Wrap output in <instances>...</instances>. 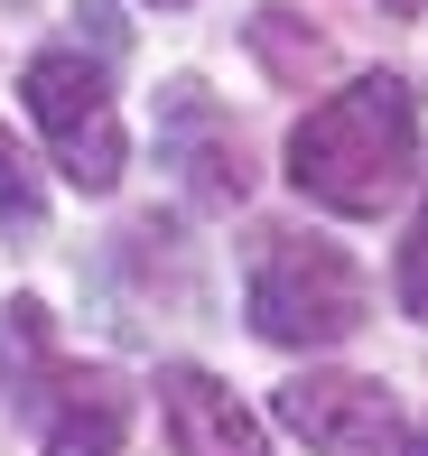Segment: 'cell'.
Masks as SVG:
<instances>
[{
    "label": "cell",
    "mask_w": 428,
    "mask_h": 456,
    "mask_svg": "<svg viewBox=\"0 0 428 456\" xmlns=\"http://www.w3.org/2000/svg\"><path fill=\"white\" fill-rule=\"evenodd\" d=\"M252 47L271 56L279 85H308V75L326 66V37H298V28H289V10H261V19H252Z\"/></svg>",
    "instance_id": "8"
},
{
    "label": "cell",
    "mask_w": 428,
    "mask_h": 456,
    "mask_svg": "<svg viewBox=\"0 0 428 456\" xmlns=\"http://www.w3.org/2000/svg\"><path fill=\"white\" fill-rule=\"evenodd\" d=\"M419 456H428V438H419Z\"/></svg>",
    "instance_id": "13"
},
{
    "label": "cell",
    "mask_w": 428,
    "mask_h": 456,
    "mask_svg": "<svg viewBox=\"0 0 428 456\" xmlns=\"http://www.w3.org/2000/svg\"><path fill=\"white\" fill-rule=\"evenodd\" d=\"M242 307H252V336H261V345L326 354V345H344V336L363 326L373 289H363V271H354L344 242H326V233H261Z\"/></svg>",
    "instance_id": "2"
},
{
    "label": "cell",
    "mask_w": 428,
    "mask_h": 456,
    "mask_svg": "<svg viewBox=\"0 0 428 456\" xmlns=\"http://www.w3.org/2000/svg\"><path fill=\"white\" fill-rule=\"evenodd\" d=\"M158 10H187V0H158Z\"/></svg>",
    "instance_id": "11"
},
{
    "label": "cell",
    "mask_w": 428,
    "mask_h": 456,
    "mask_svg": "<svg viewBox=\"0 0 428 456\" xmlns=\"http://www.w3.org/2000/svg\"><path fill=\"white\" fill-rule=\"evenodd\" d=\"M279 428L289 438H308L317 456H400V410L382 382H363V372H298V382H279Z\"/></svg>",
    "instance_id": "4"
},
{
    "label": "cell",
    "mask_w": 428,
    "mask_h": 456,
    "mask_svg": "<svg viewBox=\"0 0 428 456\" xmlns=\"http://www.w3.org/2000/svg\"><path fill=\"white\" fill-rule=\"evenodd\" d=\"M131 438V391L112 372H66L47 391V456H121Z\"/></svg>",
    "instance_id": "7"
},
{
    "label": "cell",
    "mask_w": 428,
    "mask_h": 456,
    "mask_svg": "<svg viewBox=\"0 0 428 456\" xmlns=\"http://www.w3.org/2000/svg\"><path fill=\"white\" fill-rule=\"evenodd\" d=\"M0 215H10V224H37V215H47V186H37L28 150H19L10 131H0Z\"/></svg>",
    "instance_id": "10"
},
{
    "label": "cell",
    "mask_w": 428,
    "mask_h": 456,
    "mask_svg": "<svg viewBox=\"0 0 428 456\" xmlns=\"http://www.w3.org/2000/svg\"><path fill=\"white\" fill-rule=\"evenodd\" d=\"M392 10H419V0H392Z\"/></svg>",
    "instance_id": "12"
},
{
    "label": "cell",
    "mask_w": 428,
    "mask_h": 456,
    "mask_svg": "<svg viewBox=\"0 0 428 456\" xmlns=\"http://www.w3.org/2000/svg\"><path fill=\"white\" fill-rule=\"evenodd\" d=\"M392 298H400V317H419V326H428V196H419L410 242H400V261H392Z\"/></svg>",
    "instance_id": "9"
},
{
    "label": "cell",
    "mask_w": 428,
    "mask_h": 456,
    "mask_svg": "<svg viewBox=\"0 0 428 456\" xmlns=\"http://www.w3.org/2000/svg\"><path fill=\"white\" fill-rule=\"evenodd\" d=\"M158 150H168V168L187 177L196 205H242L252 196V159H242L233 121L206 102V85H168L158 94Z\"/></svg>",
    "instance_id": "5"
},
{
    "label": "cell",
    "mask_w": 428,
    "mask_h": 456,
    "mask_svg": "<svg viewBox=\"0 0 428 456\" xmlns=\"http://www.w3.org/2000/svg\"><path fill=\"white\" fill-rule=\"evenodd\" d=\"M419 168V102L400 75H354L289 131V186L326 215H382Z\"/></svg>",
    "instance_id": "1"
},
{
    "label": "cell",
    "mask_w": 428,
    "mask_h": 456,
    "mask_svg": "<svg viewBox=\"0 0 428 456\" xmlns=\"http://www.w3.org/2000/svg\"><path fill=\"white\" fill-rule=\"evenodd\" d=\"M158 401H168V447L177 456H271L261 419L214 382V372H168Z\"/></svg>",
    "instance_id": "6"
},
{
    "label": "cell",
    "mask_w": 428,
    "mask_h": 456,
    "mask_svg": "<svg viewBox=\"0 0 428 456\" xmlns=\"http://www.w3.org/2000/svg\"><path fill=\"white\" fill-rule=\"evenodd\" d=\"M19 102H28V121L47 131L56 177H66V186H85V196H112V186H121V112H112L103 56L37 47L28 66H19Z\"/></svg>",
    "instance_id": "3"
}]
</instances>
